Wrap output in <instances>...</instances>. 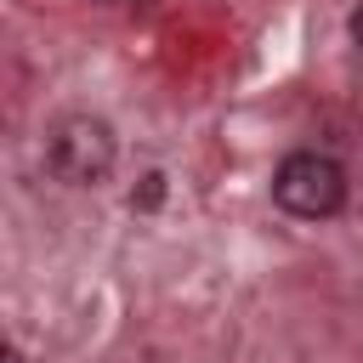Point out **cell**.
Returning <instances> with one entry per match:
<instances>
[{"mask_svg":"<svg viewBox=\"0 0 363 363\" xmlns=\"http://www.w3.org/2000/svg\"><path fill=\"white\" fill-rule=\"evenodd\" d=\"M272 199H278V210H289L301 221H329L346 210V170H340V159L301 147L272 170Z\"/></svg>","mask_w":363,"mask_h":363,"instance_id":"cell-1","label":"cell"},{"mask_svg":"<svg viewBox=\"0 0 363 363\" xmlns=\"http://www.w3.org/2000/svg\"><path fill=\"white\" fill-rule=\"evenodd\" d=\"M0 363H28V357H23L17 346H6V357H0Z\"/></svg>","mask_w":363,"mask_h":363,"instance_id":"cell-4","label":"cell"},{"mask_svg":"<svg viewBox=\"0 0 363 363\" xmlns=\"http://www.w3.org/2000/svg\"><path fill=\"white\" fill-rule=\"evenodd\" d=\"M113 159H119L113 125L96 119V113H68V119H57L51 136H45V164H51L62 182H74V187H96V182L113 170Z\"/></svg>","mask_w":363,"mask_h":363,"instance_id":"cell-2","label":"cell"},{"mask_svg":"<svg viewBox=\"0 0 363 363\" xmlns=\"http://www.w3.org/2000/svg\"><path fill=\"white\" fill-rule=\"evenodd\" d=\"M352 40H357V51H363V0H357V11H352Z\"/></svg>","mask_w":363,"mask_h":363,"instance_id":"cell-3","label":"cell"}]
</instances>
